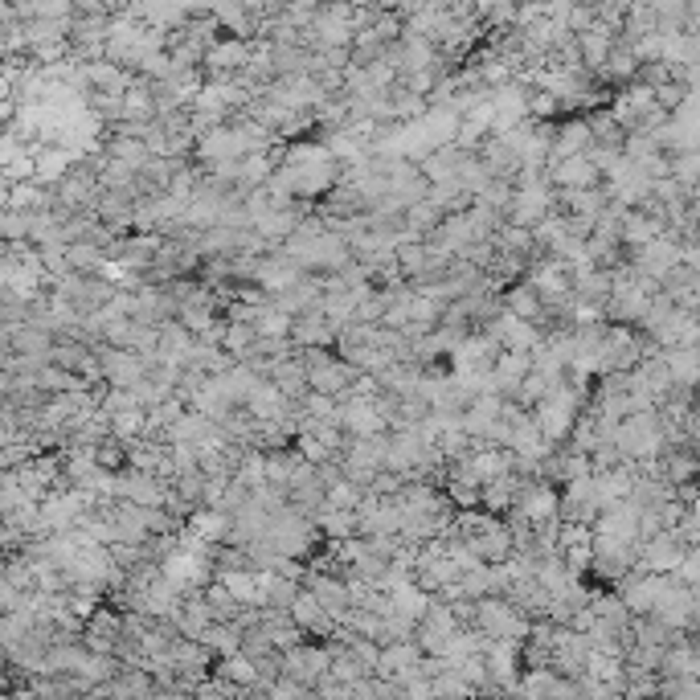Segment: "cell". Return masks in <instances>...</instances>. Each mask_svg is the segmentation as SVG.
<instances>
[{"mask_svg":"<svg viewBox=\"0 0 700 700\" xmlns=\"http://www.w3.org/2000/svg\"><path fill=\"white\" fill-rule=\"evenodd\" d=\"M95 459L103 471H127L131 467V443L119 439V434H103L95 443Z\"/></svg>","mask_w":700,"mask_h":700,"instance_id":"cell-20","label":"cell"},{"mask_svg":"<svg viewBox=\"0 0 700 700\" xmlns=\"http://www.w3.org/2000/svg\"><path fill=\"white\" fill-rule=\"evenodd\" d=\"M316 524H320L324 541H348V537H357V533H361V516H357V508H328Z\"/></svg>","mask_w":700,"mask_h":700,"instance_id":"cell-18","label":"cell"},{"mask_svg":"<svg viewBox=\"0 0 700 700\" xmlns=\"http://www.w3.org/2000/svg\"><path fill=\"white\" fill-rule=\"evenodd\" d=\"M447 217V209L434 201V197H422V201H414L410 209H406V230L414 234V238H426L434 226H439Z\"/></svg>","mask_w":700,"mask_h":700,"instance_id":"cell-19","label":"cell"},{"mask_svg":"<svg viewBox=\"0 0 700 700\" xmlns=\"http://www.w3.org/2000/svg\"><path fill=\"white\" fill-rule=\"evenodd\" d=\"M254 62V37H234L226 33L222 41H213L209 54H205V74L217 78V74H238L242 66Z\"/></svg>","mask_w":700,"mask_h":700,"instance_id":"cell-6","label":"cell"},{"mask_svg":"<svg viewBox=\"0 0 700 700\" xmlns=\"http://www.w3.org/2000/svg\"><path fill=\"white\" fill-rule=\"evenodd\" d=\"M668 357V369L676 377V385H692L700 381V344H676V348H664Z\"/></svg>","mask_w":700,"mask_h":700,"instance_id":"cell-16","label":"cell"},{"mask_svg":"<svg viewBox=\"0 0 700 700\" xmlns=\"http://www.w3.org/2000/svg\"><path fill=\"white\" fill-rule=\"evenodd\" d=\"M594 144V131H590V119H570V123H557L553 131V152L549 160H565V156H578Z\"/></svg>","mask_w":700,"mask_h":700,"instance_id":"cell-12","label":"cell"},{"mask_svg":"<svg viewBox=\"0 0 700 700\" xmlns=\"http://www.w3.org/2000/svg\"><path fill=\"white\" fill-rule=\"evenodd\" d=\"M676 578H680V582H688L692 590H700V545H688L684 561L676 565Z\"/></svg>","mask_w":700,"mask_h":700,"instance_id":"cell-27","label":"cell"},{"mask_svg":"<svg viewBox=\"0 0 700 700\" xmlns=\"http://www.w3.org/2000/svg\"><path fill=\"white\" fill-rule=\"evenodd\" d=\"M582 406H586V398L570 385V381H557L545 398L533 406V418H537V426L545 430V439L549 443H565L574 434V426H578V418H582Z\"/></svg>","mask_w":700,"mask_h":700,"instance_id":"cell-1","label":"cell"},{"mask_svg":"<svg viewBox=\"0 0 700 700\" xmlns=\"http://www.w3.org/2000/svg\"><path fill=\"white\" fill-rule=\"evenodd\" d=\"M660 291H668L676 303L692 308V299L700 295V271H696V267H688V262L680 258L672 271H664V275H660Z\"/></svg>","mask_w":700,"mask_h":700,"instance_id":"cell-13","label":"cell"},{"mask_svg":"<svg viewBox=\"0 0 700 700\" xmlns=\"http://www.w3.org/2000/svg\"><path fill=\"white\" fill-rule=\"evenodd\" d=\"M107 156L144 168L152 160V148H148L144 136H131V131H107Z\"/></svg>","mask_w":700,"mask_h":700,"instance_id":"cell-15","label":"cell"},{"mask_svg":"<svg viewBox=\"0 0 700 700\" xmlns=\"http://www.w3.org/2000/svg\"><path fill=\"white\" fill-rule=\"evenodd\" d=\"M111 434H119V439H127V443L148 434V406H131V410L111 414Z\"/></svg>","mask_w":700,"mask_h":700,"instance_id":"cell-24","label":"cell"},{"mask_svg":"<svg viewBox=\"0 0 700 700\" xmlns=\"http://www.w3.org/2000/svg\"><path fill=\"white\" fill-rule=\"evenodd\" d=\"M258 344V324H242V320H226V336H222V348H230V353L238 361H246L254 353Z\"/></svg>","mask_w":700,"mask_h":700,"instance_id":"cell-22","label":"cell"},{"mask_svg":"<svg viewBox=\"0 0 700 700\" xmlns=\"http://www.w3.org/2000/svg\"><path fill=\"white\" fill-rule=\"evenodd\" d=\"M291 340L299 344V348H336V340H340V324L320 308H308V312H299L295 320H291Z\"/></svg>","mask_w":700,"mask_h":700,"instance_id":"cell-5","label":"cell"},{"mask_svg":"<svg viewBox=\"0 0 700 700\" xmlns=\"http://www.w3.org/2000/svg\"><path fill=\"white\" fill-rule=\"evenodd\" d=\"M37 389H46L50 398H58V393L82 389V377H78V373H70V369H62V365H54V361H46V365L37 369Z\"/></svg>","mask_w":700,"mask_h":700,"instance_id":"cell-21","label":"cell"},{"mask_svg":"<svg viewBox=\"0 0 700 700\" xmlns=\"http://www.w3.org/2000/svg\"><path fill=\"white\" fill-rule=\"evenodd\" d=\"M365 496H369V492H365L361 484H353L348 475H340L336 484H328V504H332V508H361Z\"/></svg>","mask_w":700,"mask_h":700,"instance_id":"cell-25","label":"cell"},{"mask_svg":"<svg viewBox=\"0 0 700 700\" xmlns=\"http://www.w3.org/2000/svg\"><path fill=\"white\" fill-rule=\"evenodd\" d=\"M177 627H181V635H201L209 623H213V615H209V602H205V590H185V598H181V606H177Z\"/></svg>","mask_w":700,"mask_h":700,"instance_id":"cell-14","label":"cell"},{"mask_svg":"<svg viewBox=\"0 0 700 700\" xmlns=\"http://www.w3.org/2000/svg\"><path fill=\"white\" fill-rule=\"evenodd\" d=\"M205 602H209V615L217 619V623H238V615H242V598L222 582V578H217V582H209L205 586Z\"/></svg>","mask_w":700,"mask_h":700,"instance_id":"cell-17","label":"cell"},{"mask_svg":"<svg viewBox=\"0 0 700 700\" xmlns=\"http://www.w3.org/2000/svg\"><path fill=\"white\" fill-rule=\"evenodd\" d=\"M303 586H308L332 615H336V623L344 619V610L353 606V586H348V578H340V574H324V570H312L308 565V574H303Z\"/></svg>","mask_w":700,"mask_h":700,"instance_id":"cell-8","label":"cell"},{"mask_svg":"<svg viewBox=\"0 0 700 700\" xmlns=\"http://www.w3.org/2000/svg\"><path fill=\"white\" fill-rule=\"evenodd\" d=\"M434 696H475V688L463 680V672H459V664L451 660L439 676H434Z\"/></svg>","mask_w":700,"mask_h":700,"instance_id":"cell-26","label":"cell"},{"mask_svg":"<svg viewBox=\"0 0 700 700\" xmlns=\"http://www.w3.org/2000/svg\"><path fill=\"white\" fill-rule=\"evenodd\" d=\"M479 561H488V565H504V561H512V553H516V537H512V529L504 524V516H488L479 529L463 541Z\"/></svg>","mask_w":700,"mask_h":700,"instance_id":"cell-3","label":"cell"},{"mask_svg":"<svg viewBox=\"0 0 700 700\" xmlns=\"http://www.w3.org/2000/svg\"><path fill=\"white\" fill-rule=\"evenodd\" d=\"M684 553H688V541L680 529H660L655 537L639 541V565L643 570H655V574H676Z\"/></svg>","mask_w":700,"mask_h":700,"instance_id":"cell-4","label":"cell"},{"mask_svg":"<svg viewBox=\"0 0 700 700\" xmlns=\"http://www.w3.org/2000/svg\"><path fill=\"white\" fill-rule=\"evenodd\" d=\"M271 381L287 393L291 402H299L303 393L312 389V381H308V361H303V353H291V357L275 361V365H271Z\"/></svg>","mask_w":700,"mask_h":700,"instance_id":"cell-11","label":"cell"},{"mask_svg":"<svg viewBox=\"0 0 700 700\" xmlns=\"http://www.w3.org/2000/svg\"><path fill=\"white\" fill-rule=\"evenodd\" d=\"M606 172L590 160V152H578V156H565V160H549V181L557 189H590V185H602Z\"/></svg>","mask_w":700,"mask_h":700,"instance_id":"cell-7","label":"cell"},{"mask_svg":"<svg viewBox=\"0 0 700 700\" xmlns=\"http://www.w3.org/2000/svg\"><path fill=\"white\" fill-rule=\"evenodd\" d=\"M504 308H508L512 316L533 320V324L541 328V320H545V295H541L529 279H516L512 287H504Z\"/></svg>","mask_w":700,"mask_h":700,"instance_id":"cell-9","label":"cell"},{"mask_svg":"<svg viewBox=\"0 0 700 700\" xmlns=\"http://www.w3.org/2000/svg\"><path fill=\"white\" fill-rule=\"evenodd\" d=\"M74 5V17H103L111 13V0H70Z\"/></svg>","mask_w":700,"mask_h":700,"instance_id":"cell-28","label":"cell"},{"mask_svg":"<svg viewBox=\"0 0 700 700\" xmlns=\"http://www.w3.org/2000/svg\"><path fill=\"white\" fill-rule=\"evenodd\" d=\"M201 639L217 651V655H234V651H242V627L238 623H209L205 631H201Z\"/></svg>","mask_w":700,"mask_h":700,"instance_id":"cell-23","label":"cell"},{"mask_svg":"<svg viewBox=\"0 0 700 700\" xmlns=\"http://www.w3.org/2000/svg\"><path fill=\"white\" fill-rule=\"evenodd\" d=\"M475 631H484L488 639H512L524 643L533 631V619L508 598V594H488L475 606Z\"/></svg>","mask_w":700,"mask_h":700,"instance_id":"cell-2","label":"cell"},{"mask_svg":"<svg viewBox=\"0 0 700 700\" xmlns=\"http://www.w3.org/2000/svg\"><path fill=\"white\" fill-rule=\"evenodd\" d=\"M533 373V353H520V348H504L496 357V393L512 398L516 385Z\"/></svg>","mask_w":700,"mask_h":700,"instance_id":"cell-10","label":"cell"}]
</instances>
